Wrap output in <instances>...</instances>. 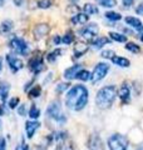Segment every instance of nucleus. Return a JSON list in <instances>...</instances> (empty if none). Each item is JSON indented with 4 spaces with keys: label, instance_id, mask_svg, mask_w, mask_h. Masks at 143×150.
<instances>
[{
    "label": "nucleus",
    "instance_id": "1",
    "mask_svg": "<svg viewBox=\"0 0 143 150\" xmlns=\"http://www.w3.org/2000/svg\"><path fill=\"white\" fill-rule=\"evenodd\" d=\"M88 98L89 94L87 88L83 85H74L65 96V105L70 110L79 111L85 108L88 103Z\"/></svg>",
    "mask_w": 143,
    "mask_h": 150
},
{
    "label": "nucleus",
    "instance_id": "2",
    "mask_svg": "<svg viewBox=\"0 0 143 150\" xmlns=\"http://www.w3.org/2000/svg\"><path fill=\"white\" fill-rule=\"evenodd\" d=\"M117 96V88L113 85L109 86H104L101 90L97 93V96H95V104L99 109H108L111 108L113 101L116 100Z\"/></svg>",
    "mask_w": 143,
    "mask_h": 150
},
{
    "label": "nucleus",
    "instance_id": "3",
    "mask_svg": "<svg viewBox=\"0 0 143 150\" xmlns=\"http://www.w3.org/2000/svg\"><path fill=\"white\" fill-rule=\"evenodd\" d=\"M46 115L59 124H64L66 121L65 114L63 112V110H61V105L58 100L50 103V105L48 106V109H46Z\"/></svg>",
    "mask_w": 143,
    "mask_h": 150
},
{
    "label": "nucleus",
    "instance_id": "4",
    "mask_svg": "<svg viewBox=\"0 0 143 150\" xmlns=\"http://www.w3.org/2000/svg\"><path fill=\"white\" fill-rule=\"evenodd\" d=\"M108 146L111 150H127L128 149V138L122 134H113L108 139Z\"/></svg>",
    "mask_w": 143,
    "mask_h": 150
},
{
    "label": "nucleus",
    "instance_id": "5",
    "mask_svg": "<svg viewBox=\"0 0 143 150\" xmlns=\"http://www.w3.org/2000/svg\"><path fill=\"white\" fill-rule=\"evenodd\" d=\"M9 46L11 48V50L14 51V53L19 54V55H28L29 51H30L29 44H28L23 38H18V36H14L10 40Z\"/></svg>",
    "mask_w": 143,
    "mask_h": 150
},
{
    "label": "nucleus",
    "instance_id": "6",
    "mask_svg": "<svg viewBox=\"0 0 143 150\" xmlns=\"http://www.w3.org/2000/svg\"><path fill=\"white\" fill-rule=\"evenodd\" d=\"M109 71V65L106 63H98L95 65L94 70L92 71V75H90V80H92L93 84H97L98 81H101L102 79L106 76L107 73Z\"/></svg>",
    "mask_w": 143,
    "mask_h": 150
},
{
    "label": "nucleus",
    "instance_id": "7",
    "mask_svg": "<svg viewBox=\"0 0 143 150\" xmlns=\"http://www.w3.org/2000/svg\"><path fill=\"white\" fill-rule=\"evenodd\" d=\"M98 31H99L98 25L95 24V23H90V24L85 25L83 29L79 31V34L83 39L88 40V41H92L93 39H95V38L98 36Z\"/></svg>",
    "mask_w": 143,
    "mask_h": 150
},
{
    "label": "nucleus",
    "instance_id": "8",
    "mask_svg": "<svg viewBox=\"0 0 143 150\" xmlns=\"http://www.w3.org/2000/svg\"><path fill=\"white\" fill-rule=\"evenodd\" d=\"M6 63L9 65V68H10L11 73H18L19 70H21L24 68L23 60L16 58V56L13 55V54H8L6 55Z\"/></svg>",
    "mask_w": 143,
    "mask_h": 150
},
{
    "label": "nucleus",
    "instance_id": "9",
    "mask_svg": "<svg viewBox=\"0 0 143 150\" xmlns=\"http://www.w3.org/2000/svg\"><path fill=\"white\" fill-rule=\"evenodd\" d=\"M29 67H30V70L34 74H39L41 73L43 70L45 69L44 67V63H43V56L41 55H36L34 56L30 62H29Z\"/></svg>",
    "mask_w": 143,
    "mask_h": 150
},
{
    "label": "nucleus",
    "instance_id": "10",
    "mask_svg": "<svg viewBox=\"0 0 143 150\" xmlns=\"http://www.w3.org/2000/svg\"><path fill=\"white\" fill-rule=\"evenodd\" d=\"M117 93H118V96H119V99L122 100L123 104H128V103L131 101V88L127 83L122 84V86L118 89Z\"/></svg>",
    "mask_w": 143,
    "mask_h": 150
},
{
    "label": "nucleus",
    "instance_id": "11",
    "mask_svg": "<svg viewBox=\"0 0 143 150\" xmlns=\"http://www.w3.org/2000/svg\"><path fill=\"white\" fill-rule=\"evenodd\" d=\"M88 149L89 150H104V145L102 139L99 138V135L92 134L88 140Z\"/></svg>",
    "mask_w": 143,
    "mask_h": 150
},
{
    "label": "nucleus",
    "instance_id": "12",
    "mask_svg": "<svg viewBox=\"0 0 143 150\" xmlns=\"http://www.w3.org/2000/svg\"><path fill=\"white\" fill-rule=\"evenodd\" d=\"M82 65L80 64H75L73 65V67L68 68L64 71V78L66 79V80H73V79H77V75L79 73V70H82Z\"/></svg>",
    "mask_w": 143,
    "mask_h": 150
},
{
    "label": "nucleus",
    "instance_id": "13",
    "mask_svg": "<svg viewBox=\"0 0 143 150\" xmlns=\"http://www.w3.org/2000/svg\"><path fill=\"white\" fill-rule=\"evenodd\" d=\"M40 126V123H38V121H34V120H29L25 123V133H26V137L28 138H33V135H34L35 131L39 129Z\"/></svg>",
    "mask_w": 143,
    "mask_h": 150
},
{
    "label": "nucleus",
    "instance_id": "14",
    "mask_svg": "<svg viewBox=\"0 0 143 150\" xmlns=\"http://www.w3.org/2000/svg\"><path fill=\"white\" fill-rule=\"evenodd\" d=\"M88 19H89V15H87V14L77 13L72 16L70 21H72V24H74V25H84L85 23L88 21Z\"/></svg>",
    "mask_w": 143,
    "mask_h": 150
},
{
    "label": "nucleus",
    "instance_id": "15",
    "mask_svg": "<svg viewBox=\"0 0 143 150\" xmlns=\"http://www.w3.org/2000/svg\"><path fill=\"white\" fill-rule=\"evenodd\" d=\"M49 30H50V28H49V25H48V24H38V25L34 28L35 38H36V39L44 38L45 35H48Z\"/></svg>",
    "mask_w": 143,
    "mask_h": 150
},
{
    "label": "nucleus",
    "instance_id": "16",
    "mask_svg": "<svg viewBox=\"0 0 143 150\" xmlns=\"http://www.w3.org/2000/svg\"><path fill=\"white\" fill-rule=\"evenodd\" d=\"M124 20H126V23H127V25L134 28V29H137V30H143V24H142V21H141L138 18L127 16Z\"/></svg>",
    "mask_w": 143,
    "mask_h": 150
},
{
    "label": "nucleus",
    "instance_id": "17",
    "mask_svg": "<svg viewBox=\"0 0 143 150\" xmlns=\"http://www.w3.org/2000/svg\"><path fill=\"white\" fill-rule=\"evenodd\" d=\"M88 51V45L85 43H77L74 45V56L75 58H80Z\"/></svg>",
    "mask_w": 143,
    "mask_h": 150
},
{
    "label": "nucleus",
    "instance_id": "18",
    "mask_svg": "<svg viewBox=\"0 0 143 150\" xmlns=\"http://www.w3.org/2000/svg\"><path fill=\"white\" fill-rule=\"evenodd\" d=\"M10 86L8 83H0V104H5Z\"/></svg>",
    "mask_w": 143,
    "mask_h": 150
},
{
    "label": "nucleus",
    "instance_id": "19",
    "mask_svg": "<svg viewBox=\"0 0 143 150\" xmlns=\"http://www.w3.org/2000/svg\"><path fill=\"white\" fill-rule=\"evenodd\" d=\"M112 63L114 65H117V67H121V68H128L131 65V62L126 58H123V56H113L111 59Z\"/></svg>",
    "mask_w": 143,
    "mask_h": 150
},
{
    "label": "nucleus",
    "instance_id": "20",
    "mask_svg": "<svg viewBox=\"0 0 143 150\" xmlns=\"http://www.w3.org/2000/svg\"><path fill=\"white\" fill-rule=\"evenodd\" d=\"M108 43H109V39L106 36H98V38H95V39L92 40L93 49H101L104 45H107Z\"/></svg>",
    "mask_w": 143,
    "mask_h": 150
},
{
    "label": "nucleus",
    "instance_id": "21",
    "mask_svg": "<svg viewBox=\"0 0 143 150\" xmlns=\"http://www.w3.org/2000/svg\"><path fill=\"white\" fill-rule=\"evenodd\" d=\"M14 23L11 20H4L0 24V35H6L13 30Z\"/></svg>",
    "mask_w": 143,
    "mask_h": 150
},
{
    "label": "nucleus",
    "instance_id": "22",
    "mask_svg": "<svg viewBox=\"0 0 143 150\" xmlns=\"http://www.w3.org/2000/svg\"><path fill=\"white\" fill-rule=\"evenodd\" d=\"M65 139H66V137L63 138V139L56 140V144H58L56 145V150H74V148L72 146V144L66 143Z\"/></svg>",
    "mask_w": 143,
    "mask_h": 150
},
{
    "label": "nucleus",
    "instance_id": "23",
    "mask_svg": "<svg viewBox=\"0 0 143 150\" xmlns=\"http://www.w3.org/2000/svg\"><path fill=\"white\" fill-rule=\"evenodd\" d=\"M109 38L114 41H118V43H126L127 41V36L123 35V34H119V33H109Z\"/></svg>",
    "mask_w": 143,
    "mask_h": 150
},
{
    "label": "nucleus",
    "instance_id": "24",
    "mask_svg": "<svg viewBox=\"0 0 143 150\" xmlns=\"http://www.w3.org/2000/svg\"><path fill=\"white\" fill-rule=\"evenodd\" d=\"M83 11H84V14H87V15H93V14H97L98 13V8L95 6V5H93V4L87 3L83 6Z\"/></svg>",
    "mask_w": 143,
    "mask_h": 150
},
{
    "label": "nucleus",
    "instance_id": "25",
    "mask_svg": "<svg viewBox=\"0 0 143 150\" xmlns=\"http://www.w3.org/2000/svg\"><path fill=\"white\" fill-rule=\"evenodd\" d=\"M104 16H106L108 20H112V21H119L122 19V15L119 13H116V11H107L104 14Z\"/></svg>",
    "mask_w": 143,
    "mask_h": 150
},
{
    "label": "nucleus",
    "instance_id": "26",
    "mask_svg": "<svg viewBox=\"0 0 143 150\" xmlns=\"http://www.w3.org/2000/svg\"><path fill=\"white\" fill-rule=\"evenodd\" d=\"M97 3L103 8H114L117 5V0H97Z\"/></svg>",
    "mask_w": 143,
    "mask_h": 150
},
{
    "label": "nucleus",
    "instance_id": "27",
    "mask_svg": "<svg viewBox=\"0 0 143 150\" xmlns=\"http://www.w3.org/2000/svg\"><path fill=\"white\" fill-rule=\"evenodd\" d=\"M90 74L88 70H84V69H82V70H79V73H78V75H77V79H79V80H82V81H87V80H89L90 79Z\"/></svg>",
    "mask_w": 143,
    "mask_h": 150
},
{
    "label": "nucleus",
    "instance_id": "28",
    "mask_svg": "<svg viewBox=\"0 0 143 150\" xmlns=\"http://www.w3.org/2000/svg\"><path fill=\"white\" fill-rule=\"evenodd\" d=\"M60 54H63V50H61V49H56V50H54L53 53H50L49 55L46 56L48 62H49V63H54L55 60H56V58H58V56H60Z\"/></svg>",
    "mask_w": 143,
    "mask_h": 150
},
{
    "label": "nucleus",
    "instance_id": "29",
    "mask_svg": "<svg viewBox=\"0 0 143 150\" xmlns=\"http://www.w3.org/2000/svg\"><path fill=\"white\" fill-rule=\"evenodd\" d=\"M29 116H30V119H33V120H35V119H38L40 116V110H39V108H38L36 105H33L30 108Z\"/></svg>",
    "mask_w": 143,
    "mask_h": 150
},
{
    "label": "nucleus",
    "instance_id": "30",
    "mask_svg": "<svg viewBox=\"0 0 143 150\" xmlns=\"http://www.w3.org/2000/svg\"><path fill=\"white\" fill-rule=\"evenodd\" d=\"M53 5V0H39L36 1V6L40 9H48Z\"/></svg>",
    "mask_w": 143,
    "mask_h": 150
},
{
    "label": "nucleus",
    "instance_id": "31",
    "mask_svg": "<svg viewBox=\"0 0 143 150\" xmlns=\"http://www.w3.org/2000/svg\"><path fill=\"white\" fill-rule=\"evenodd\" d=\"M124 48H126V50L131 51V53H134V54H137V53H139L141 51L139 46H138L137 44H134V43H127Z\"/></svg>",
    "mask_w": 143,
    "mask_h": 150
},
{
    "label": "nucleus",
    "instance_id": "32",
    "mask_svg": "<svg viewBox=\"0 0 143 150\" xmlns=\"http://www.w3.org/2000/svg\"><path fill=\"white\" fill-rule=\"evenodd\" d=\"M74 40V34L72 31H66V34L63 36V39H61V43L64 44H72Z\"/></svg>",
    "mask_w": 143,
    "mask_h": 150
},
{
    "label": "nucleus",
    "instance_id": "33",
    "mask_svg": "<svg viewBox=\"0 0 143 150\" xmlns=\"http://www.w3.org/2000/svg\"><path fill=\"white\" fill-rule=\"evenodd\" d=\"M40 94H41V88L40 86H34L29 91V96L30 98H38V96H40Z\"/></svg>",
    "mask_w": 143,
    "mask_h": 150
},
{
    "label": "nucleus",
    "instance_id": "34",
    "mask_svg": "<svg viewBox=\"0 0 143 150\" xmlns=\"http://www.w3.org/2000/svg\"><path fill=\"white\" fill-rule=\"evenodd\" d=\"M69 85L70 84L69 83H60V84H58V86H56V93H63V91H65L66 89L69 88Z\"/></svg>",
    "mask_w": 143,
    "mask_h": 150
},
{
    "label": "nucleus",
    "instance_id": "35",
    "mask_svg": "<svg viewBox=\"0 0 143 150\" xmlns=\"http://www.w3.org/2000/svg\"><path fill=\"white\" fill-rule=\"evenodd\" d=\"M114 56V51L113 50H104L102 51V58L104 59H112Z\"/></svg>",
    "mask_w": 143,
    "mask_h": 150
},
{
    "label": "nucleus",
    "instance_id": "36",
    "mask_svg": "<svg viewBox=\"0 0 143 150\" xmlns=\"http://www.w3.org/2000/svg\"><path fill=\"white\" fill-rule=\"evenodd\" d=\"M18 104H19V98H13V99L9 100V108H10V109L16 108Z\"/></svg>",
    "mask_w": 143,
    "mask_h": 150
},
{
    "label": "nucleus",
    "instance_id": "37",
    "mask_svg": "<svg viewBox=\"0 0 143 150\" xmlns=\"http://www.w3.org/2000/svg\"><path fill=\"white\" fill-rule=\"evenodd\" d=\"M0 150H6V140L4 137H0Z\"/></svg>",
    "mask_w": 143,
    "mask_h": 150
},
{
    "label": "nucleus",
    "instance_id": "38",
    "mask_svg": "<svg viewBox=\"0 0 143 150\" xmlns=\"http://www.w3.org/2000/svg\"><path fill=\"white\" fill-rule=\"evenodd\" d=\"M133 3H134V0H122V4L124 8H131L133 5Z\"/></svg>",
    "mask_w": 143,
    "mask_h": 150
},
{
    "label": "nucleus",
    "instance_id": "39",
    "mask_svg": "<svg viewBox=\"0 0 143 150\" xmlns=\"http://www.w3.org/2000/svg\"><path fill=\"white\" fill-rule=\"evenodd\" d=\"M18 112H19V115H21V116H24L25 115V112H26V106L25 105H20V108L18 109Z\"/></svg>",
    "mask_w": 143,
    "mask_h": 150
},
{
    "label": "nucleus",
    "instance_id": "40",
    "mask_svg": "<svg viewBox=\"0 0 143 150\" xmlns=\"http://www.w3.org/2000/svg\"><path fill=\"white\" fill-rule=\"evenodd\" d=\"M15 150H29V148H28V145L25 144V143H20L16 146V149Z\"/></svg>",
    "mask_w": 143,
    "mask_h": 150
},
{
    "label": "nucleus",
    "instance_id": "41",
    "mask_svg": "<svg viewBox=\"0 0 143 150\" xmlns=\"http://www.w3.org/2000/svg\"><path fill=\"white\" fill-rule=\"evenodd\" d=\"M136 13L138 14V15H143V3L139 4V5L136 8Z\"/></svg>",
    "mask_w": 143,
    "mask_h": 150
},
{
    "label": "nucleus",
    "instance_id": "42",
    "mask_svg": "<svg viewBox=\"0 0 143 150\" xmlns=\"http://www.w3.org/2000/svg\"><path fill=\"white\" fill-rule=\"evenodd\" d=\"M53 41H54V44H55V45H58V44H60V41H61V39H60V36H59V35H55V36L53 38Z\"/></svg>",
    "mask_w": 143,
    "mask_h": 150
},
{
    "label": "nucleus",
    "instance_id": "43",
    "mask_svg": "<svg viewBox=\"0 0 143 150\" xmlns=\"http://www.w3.org/2000/svg\"><path fill=\"white\" fill-rule=\"evenodd\" d=\"M14 4H15L16 6H21L23 5V0H13Z\"/></svg>",
    "mask_w": 143,
    "mask_h": 150
},
{
    "label": "nucleus",
    "instance_id": "44",
    "mask_svg": "<svg viewBox=\"0 0 143 150\" xmlns=\"http://www.w3.org/2000/svg\"><path fill=\"white\" fill-rule=\"evenodd\" d=\"M1 70H3V58L0 56V71H1Z\"/></svg>",
    "mask_w": 143,
    "mask_h": 150
},
{
    "label": "nucleus",
    "instance_id": "45",
    "mask_svg": "<svg viewBox=\"0 0 143 150\" xmlns=\"http://www.w3.org/2000/svg\"><path fill=\"white\" fill-rule=\"evenodd\" d=\"M136 150H143V144H142V145H139V146H138Z\"/></svg>",
    "mask_w": 143,
    "mask_h": 150
},
{
    "label": "nucleus",
    "instance_id": "46",
    "mask_svg": "<svg viewBox=\"0 0 143 150\" xmlns=\"http://www.w3.org/2000/svg\"><path fill=\"white\" fill-rule=\"evenodd\" d=\"M4 1H5V0H0V6H1L3 4H4Z\"/></svg>",
    "mask_w": 143,
    "mask_h": 150
},
{
    "label": "nucleus",
    "instance_id": "47",
    "mask_svg": "<svg viewBox=\"0 0 143 150\" xmlns=\"http://www.w3.org/2000/svg\"><path fill=\"white\" fill-rule=\"evenodd\" d=\"M72 1H73V3H78L79 0H72Z\"/></svg>",
    "mask_w": 143,
    "mask_h": 150
},
{
    "label": "nucleus",
    "instance_id": "48",
    "mask_svg": "<svg viewBox=\"0 0 143 150\" xmlns=\"http://www.w3.org/2000/svg\"><path fill=\"white\" fill-rule=\"evenodd\" d=\"M141 40H142V41H143V34H142V35H141Z\"/></svg>",
    "mask_w": 143,
    "mask_h": 150
},
{
    "label": "nucleus",
    "instance_id": "49",
    "mask_svg": "<svg viewBox=\"0 0 143 150\" xmlns=\"http://www.w3.org/2000/svg\"><path fill=\"white\" fill-rule=\"evenodd\" d=\"M0 128H1V120H0Z\"/></svg>",
    "mask_w": 143,
    "mask_h": 150
},
{
    "label": "nucleus",
    "instance_id": "50",
    "mask_svg": "<svg viewBox=\"0 0 143 150\" xmlns=\"http://www.w3.org/2000/svg\"><path fill=\"white\" fill-rule=\"evenodd\" d=\"M38 150H41V149H38Z\"/></svg>",
    "mask_w": 143,
    "mask_h": 150
}]
</instances>
